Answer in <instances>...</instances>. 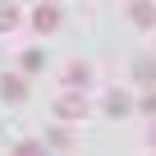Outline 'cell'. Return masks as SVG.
I'll list each match as a JSON object with an SVG mask.
<instances>
[{
  "label": "cell",
  "instance_id": "cell-1",
  "mask_svg": "<svg viewBox=\"0 0 156 156\" xmlns=\"http://www.w3.org/2000/svg\"><path fill=\"white\" fill-rule=\"evenodd\" d=\"M32 28H37V32H55V28H60V9H55V5H37V9H32Z\"/></svg>",
  "mask_w": 156,
  "mask_h": 156
},
{
  "label": "cell",
  "instance_id": "cell-2",
  "mask_svg": "<svg viewBox=\"0 0 156 156\" xmlns=\"http://www.w3.org/2000/svg\"><path fill=\"white\" fill-rule=\"evenodd\" d=\"M83 110H87V101L78 97V92H64V97L55 101V115H60V119H73V115H83Z\"/></svg>",
  "mask_w": 156,
  "mask_h": 156
},
{
  "label": "cell",
  "instance_id": "cell-3",
  "mask_svg": "<svg viewBox=\"0 0 156 156\" xmlns=\"http://www.w3.org/2000/svg\"><path fill=\"white\" fill-rule=\"evenodd\" d=\"M0 97H5V101H23L28 97V83L19 73H5V78H0Z\"/></svg>",
  "mask_w": 156,
  "mask_h": 156
},
{
  "label": "cell",
  "instance_id": "cell-4",
  "mask_svg": "<svg viewBox=\"0 0 156 156\" xmlns=\"http://www.w3.org/2000/svg\"><path fill=\"white\" fill-rule=\"evenodd\" d=\"M129 19H133L138 28H151V23H156V5H142V0H138V5H129Z\"/></svg>",
  "mask_w": 156,
  "mask_h": 156
},
{
  "label": "cell",
  "instance_id": "cell-5",
  "mask_svg": "<svg viewBox=\"0 0 156 156\" xmlns=\"http://www.w3.org/2000/svg\"><path fill=\"white\" fill-rule=\"evenodd\" d=\"M129 110H133V101H129L124 92H110V97H106V115L119 119V115H129Z\"/></svg>",
  "mask_w": 156,
  "mask_h": 156
},
{
  "label": "cell",
  "instance_id": "cell-6",
  "mask_svg": "<svg viewBox=\"0 0 156 156\" xmlns=\"http://www.w3.org/2000/svg\"><path fill=\"white\" fill-rule=\"evenodd\" d=\"M19 69H23V73H37V69H46V55H41V51H23V55H19Z\"/></svg>",
  "mask_w": 156,
  "mask_h": 156
},
{
  "label": "cell",
  "instance_id": "cell-7",
  "mask_svg": "<svg viewBox=\"0 0 156 156\" xmlns=\"http://www.w3.org/2000/svg\"><path fill=\"white\" fill-rule=\"evenodd\" d=\"M87 78H92V69H87V64H69V69H64V83H69V87H83Z\"/></svg>",
  "mask_w": 156,
  "mask_h": 156
},
{
  "label": "cell",
  "instance_id": "cell-8",
  "mask_svg": "<svg viewBox=\"0 0 156 156\" xmlns=\"http://www.w3.org/2000/svg\"><path fill=\"white\" fill-rule=\"evenodd\" d=\"M14 156H46V147H41L37 138H23V142L14 147Z\"/></svg>",
  "mask_w": 156,
  "mask_h": 156
},
{
  "label": "cell",
  "instance_id": "cell-9",
  "mask_svg": "<svg viewBox=\"0 0 156 156\" xmlns=\"http://www.w3.org/2000/svg\"><path fill=\"white\" fill-rule=\"evenodd\" d=\"M9 28H19V9L14 5H0V32H9Z\"/></svg>",
  "mask_w": 156,
  "mask_h": 156
},
{
  "label": "cell",
  "instance_id": "cell-10",
  "mask_svg": "<svg viewBox=\"0 0 156 156\" xmlns=\"http://www.w3.org/2000/svg\"><path fill=\"white\" fill-rule=\"evenodd\" d=\"M133 73L142 78V83H156V60H138V64H133Z\"/></svg>",
  "mask_w": 156,
  "mask_h": 156
},
{
  "label": "cell",
  "instance_id": "cell-11",
  "mask_svg": "<svg viewBox=\"0 0 156 156\" xmlns=\"http://www.w3.org/2000/svg\"><path fill=\"white\" fill-rule=\"evenodd\" d=\"M138 110H142V115H156V87H151V92L138 101Z\"/></svg>",
  "mask_w": 156,
  "mask_h": 156
},
{
  "label": "cell",
  "instance_id": "cell-12",
  "mask_svg": "<svg viewBox=\"0 0 156 156\" xmlns=\"http://www.w3.org/2000/svg\"><path fill=\"white\" fill-rule=\"evenodd\" d=\"M151 142H156V124H151Z\"/></svg>",
  "mask_w": 156,
  "mask_h": 156
}]
</instances>
